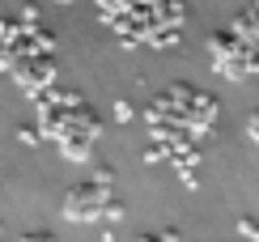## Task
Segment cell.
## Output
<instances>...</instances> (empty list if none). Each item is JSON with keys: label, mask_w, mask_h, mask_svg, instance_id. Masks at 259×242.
<instances>
[{"label": "cell", "mask_w": 259, "mask_h": 242, "mask_svg": "<svg viewBox=\"0 0 259 242\" xmlns=\"http://www.w3.org/2000/svg\"><path fill=\"white\" fill-rule=\"evenodd\" d=\"M102 204H106V191L94 183H81L68 191V200H64V213L72 217V221H98L102 217Z\"/></svg>", "instance_id": "obj_1"}, {"label": "cell", "mask_w": 259, "mask_h": 242, "mask_svg": "<svg viewBox=\"0 0 259 242\" xmlns=\"http://www.w3.org/2000/svg\"><path fill=\"white\" fill-rule=\"evenodd\" d=\"M13 76L26 90H47V81L56 76V64L51 56H26V64H13Z\"/></svg>", "instance_id": "obj_2"}, {"label": "cell", "mask_w": 259, "mask_h": 242, "mask_svg": "<svg viewBox=\"0 0 259 242\" xmlns=\"http://www.w3.org/2000/svg\"><path fill=\"white\" fill-rule=\"evenodd\" d=\"M60 153H64L68 162H90L94 140H90V136H60Z\"/></svg>", "instance_id": "obj_3"}, {"label": "cell", "mask_w": 259, "mask_h": 242, "mask_svg": "<svg viewBox=\"0 0 259 242\" xmlns=\"http://www.w3.org/2000/svg\"><path fill=\"white\" fill-rule=\"evenodd\" d=\"M208 47H212V56H217V60H225V56H238V47H242V43L234 38L230 30H217V34L208 38Z\"/></svg>", "instance_id": "obj_4"}, {"label": "cell", "mask_w": 259, "mask_h": 242, "mask_svg": "<svg viewBox=\"0 0 259 242\" xmlns=\"http://www.w3.org/2000/svg\"><path fill=\"white\" fill-rule=\"evenodd\" d=\"M238 234L246 242H259V221H251V217H238Z\"/></svg>", "instance_id": "obj_5"}, {"label": "cell", "mask_w": 259, "mask_h": 242, "mask_svg": "<svg viewBox=\"0 0 259 242\" xmlns=\"http://www.w3.org/2000/svg\"><path fill=\"white\" fill-rule=\"evenodd\" d=\"M111 183H115V170H111V166H98V170H94V187L111 191Z\"/></svg>", "instance_id": "obj_6"}, {"label": "cell", "mask_w": 259, "mask_h": 242, "mask_svg": "<svg viewBox=\"0 0 259 242\" xmlns=\"http://www.w3.org/2000/svg\"><path fill=\"white\" fill-rule=\"evenodd\" d=\"M246 136L259 145V111H251V119H246Z\"/></svg>", "instance_id": "obj_7"}, {"label": "cell", "mask_w": 259, "mask_h": 242, "mask_svg": "<svg viewBox=\"0 0 259 242\" xmlns=\"http://www.w3.org/2000/svg\"><path fill=\"white\" fill-rule=\"evenodd\" d=\"M115 119L127 124V119H132V102H115Z\"/></svg>", "instance_id": "obj_8"}, {"label": "cell", "mask_w": 259, "mask_h": 242, "mask_svg": "<svg viewBox=\"0 0 259 242\" xmlns=\"http://www.w3.org/2000/svg\"><path fill=\"white\" fill-rule=\"evenodd\" d=\"M21 140H26V145H38L42 132H38V128H21Z\"/></svg>", "instance_id": "obj_9"}, {"label": "cell", "mask_w": 259, "mask_h": 242, "mask_svg": "<svg viewBox=\"0 0 259 242\" xmlns=\"http://www.w3.org/2000/svg\"><path fill=\"white\" fill-rule=\"evenodd\" d=\"M26 21H38V9H34V5H26V9H21V26H26Z\"/></svg>", "instance_id": "obj_10"}, {"label": "cell", "mask_w": 259, "mask_h": 242, "mask_svg": "<svg viewBox=\"0 0 259 242\" xmlns=\"http://www.w3.org/2000/svg\"><path fill=\"white\" fill-rule=\"evenodd\" d=\"M21 242H56V238H51V234H26Z\"/></svg>", "instance_id": "obj_11"}]
</instances>
